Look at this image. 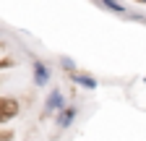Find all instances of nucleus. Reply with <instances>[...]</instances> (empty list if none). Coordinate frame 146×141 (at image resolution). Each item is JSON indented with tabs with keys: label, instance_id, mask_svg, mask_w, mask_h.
Wrapping results in <instances>:
<instances>
[{
	"label": "nucleus",
	"instance_id": "39448f33",
	"mask_svg": "<svg viewBox=\"0 0 146 141\" xmlns=\"http://www.w3.org/2000/svg\"><path fill=\"white\" fill-rule=\"evenodd\" d=\"M102 11H110V13H117V16H128V8L120 5V3H112V0H104V3H99Z\"/></svg>",
	"mask_w": 146,
	"mask_h": 141
},
{
	"label": "nucleus",
	"instance_id": "f03ea898",
	"mask_svg": "<svg viewBox=\"0 0 146 141\" xmlns=\"http://www.w3.org/2000/svg\"><path fill=\"white\" fill-rule=\"evenodd\" d=\"M31 76H34V86H47L52 81V70L44 60H31Z\"/></svg>",
	"mask_w": 146,
	"mask_h": 141
},
{
	"label": "nucleus",
	"instance_id": "f257e3e1",
	"mask_svg": "<svg viewBox=\"0 0 146 141\" xmlns=\"http://www.w3.org/2000/svg\"><path fill=\"white\" fill-rule=\"evenodd\" d=\"M65 107H68V99H65L63 89H50V94L44 97V107H42V115H60Z\"/></svg>",
	"mask_w": 146,
	"mask_h": 141
},
{
	"label": "nucleus",
	"instance_id": "423d86ee",
	"mask_svg": "<svg viewBox=\"0 0 146 141\" xmlns=\"http://www.w3.org/2000/svg\"><path fill=\"white\" fill-rule=\"evenodd\" d=\"M60 68L65 70L68 76H73V73H78V68H76V60H73V58H68V55H63V58H60Z\"/></svg>",
	"mask_w": 146,
	"mask_h": 141
},
{
	"label": "nucleus",
	"instance_id": "20e7f679",
	"mask_svg": "<svg viewBox=\"0 0 146 141\" xmlns=\"http://www.w3.org/2000/svg\"><path fill=\"white\" fill-rule=\"evenodd\" d=\"M76 118H78V107H76V104H68V107L58 115V128H63V131H65V128H70Z\"/></svg>",
	"mask_w": 146,
	"mask_h": 141
},
{
	"label": "nucleus",
	"instance_id": "7ed1b4c3",
	"mask_svg": "<svg viewBox=\"0 0 146 141\" xmlns=\"http://www.w3.org/2000/svg\"><path fill=\"white\" fill-rule=\"evenodd\" d=\"M70 81L76 84V86H81V89H89V92H94L97 86H99V81L91 76V73H84V70H78V73H73L70 76Z\"/></svg>",
	"mask_w": 146,
	"mask_h": 141
}]
</instances>
